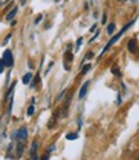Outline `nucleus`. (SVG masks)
Masks as SVG:
<instances>
[{"label": "nucleus", "instance_id": "4", "mask_svg": "<svg viewBox=\"0 0 139 160\" xmlns=\"http://www.w3.org/2000/svg\"><path fill=\"white\" fill-rule=\"evenodd\" d=\"M23 149H24V145H23V142H21V141H18L17 147H16V155H17V158H21V156H22Z\"/></svg>", "mask_w": 139, "mask_h": 160}, {"label": "nucleus", "instance_id": "8", "mask_svg": "<svg viewBox=\"0 0 139 160\" xmlns=\"http://www.w3.org/2000/svg\"><path fill=\"white\" fill-rule=\"evenodd\" d=\"M31 78H32V74H31V72H27L26 75H24V76L22 78L23 84H28V83H30V80H31Z\"/></svg>", "mask_w": 139, "mask_h": 160}, {"label": "nucleus", "instance_id": "14", "mask_svg": "<svg viewBox=\"0 0 139 160\" xmlns=\"http://www.w3.org/2000/svg\"><path fill=\"white\" fill-rule=\"evenodd\" d=\"M4 62H3V59H0V74H2L3 71H4Z\"/></svg>", "mask_w": 139, "mask_h": 160}, {"label": "nucleus", "instance_id": "3", "mask_svg": "<svg viewBox=\"0 0 139 160\" xmlns=\"http://www.w3.org/2000/svg\"><path fill=\"white\" fill-rule=\"evenodd\" d=\"M17 139L21 141V142H24V141L27 139V129L24 127H22L20 131L17 132Z\"/></svg>", "mask_w": 139, "mask_h": 160}, {"label": "nucleus", "instance_id": "6", "mask_svg": "<svg viewBox=\"0 0 139 160\" xmlns=\"http://www.w3.org/2000/svg\"><path fill=\"white\" fill-rule=\"evenodd\" d=\"M128 49H129V52H131V53H134V52L137 51V40H135V39H131V40L129 41Z\"/></svg>", "mask_w": 139, "mask_h": 160}, {"label": "nucleus", "instance_id": "17", "mask_svg": "<svg viewBox=\"0 0 139 160\" xmlns=\"http://www.w3.org/2000/svg\"><path fill=\"white\" fill-rule=\"evenodd\" d=\"M106 21H107V16H106V13L103 14V21H102V23H106Z\"/></svg>", "mask_w": 139, "mask_h": 160}, {"label": "nucleus", "instance_id": "12", "mask_svg": "<svg viewBox=\"0 0 139 160\" xmlns=\"http://www.w3.org/2000/svg\"><path fill=\"white\" fill-rule=\"evenodd\" d=\"M34 111H35L34 106H30V107H28V110H27V114H28V115H32V114H34Z\"/></svg>", "mask_w": 139, "mask_h": 160}, {"label": "nucleus", "instance_id": "7", "mask_svg": "<svg viewBox=\"0 0 139 160\" xmlns=\"http://www.w3.org/2000/svg\"><path fill=\"white\" fill-rule=\"evenodd\" d=\"M17 10H18V9H17V7H14L13 9H12V10L9 12V13L7 14V21H10V20H13V17L16 16V13H17Z\"/></svg>", "mask_w": 139, "mask_h": 160}, {"label": "nucleus", "instance_id": "16", "mask_svg": "<svg viewBox=\"0 0 139 160\" xmlns=\"http://www.w3.org/2000/svg\"><path fill=\"white\" fill-rule=\"evenodd\" d=\"M81 41H83V38H79V39H77V43H76V49H79V48H80V45H81Z\"/></svg>", "mask_w": 139, "mask_h": 160}, {"label": "nucleus", "instance_id": "11", "mask_svg": "<svg viewBox=\"0 0 139 160\" xmlns=\"http://www.w3.org/2000/svg\"><path fill=\"white\" fill-rule=\"evenodd\" d=\"M90 67H92V66H90V63H88V65H85V66L83 67V70H81V74H86L88 71L90 70Z\"/></svg>", "mask_w": 139, "mask_h": 160}, {"label": "nucleus", "instance_id": "21", "mask_svg": "<svg viewBox=\"0 0 139 160\" xmlns=\"http://www.w3.org/2000/svg\"><path fill=\"white\" fill-rule=\"evenodd\" d=\"M138 160H139V158H138Z\"/></svg>", "mask_w": 139, "mask_h": 160}, {"label": "nucleus", "instance_id": "10", "mask_svg": "<svg viewBox=\"0 0 139 160\" xmlns=\"http://www.w3.org/2000/svg\"><path fill=\"white\" fill-rule=\"evenodd\" d=\"M36 147H37V145H36V142H34L32 146H31V156H35V154H36Z\"/></svg>", "mask_w": 139, "mask_h": 160}, {"label": "nucleus", "instance_id": "1", "mask_svg": "<svg viewBox=\"0 0 139 160\" xmlns=\"http://www.w3.org/2000/svg\"><path fill=\"white\" fill-rule=\"evenodd\" d=\"M131 23H133V22H131ZM131 23H129V25H126V26H125V27H124V29H122L121 31H120V32H118L117 35H115V36H113V38H112V39L110 40V43H108V44H107V45H106V47L103 48V52H102V54H103L104 52H107V49H108V48H110L111 45H113V44H115V43H116V41H117V40L120 39V36H121V35H122V34H124V32L126 31V30H128V29H129V27L131 26Z\"/></svg>", "mask_w": 139, "mask_h": 160}, {"label": "nucleus", "instance_id": "19", "mask_svg": "<svg viewBox=\"0 0 139 160\" xmlns=\"http://www.w3.org/2000/svg\"><path fill=\"white\" fill-rule=\"evenodd\" d=\"M40 20H41V16H39V17L36 18V21H35V23H39V22H40Z\"/></svg>", "mask_w": 139, "mask_h": 160}, {"label": "nucleus", "instance_id": "15", "mask_svg": "<svg viewBox=\"0 0 139 160\" xmlns=\"http://www.w3.org/2000/svg\"><path fill=\"white\" fill-rule=\"evenodd\" d=\"M76 138V136H75L73 133H70V134H67V139H75Z\"/></svg>", "mask_w": 139, "mask_h": 160}, {"label": "nucleus", "instance_id": "2", "mask_svg": "<svg viewBox=\"0 0 139 160\" xmlns=\"http://www.w3.org/2000/svg\"><path fill=\"white\" fill-rule=\"evenodd\" d=\"M3 62L4 65L7 66H13V56H12V52L10 51H5L3 54Z\"/></svg>", "mask_w": 139, "mask_h": 160}, {"label": "nucleus", "instance_id": "9", "mask_svg": "<svg viewBox=\"0 0 139 160\" xmlns=\"http://www.w3.org/2000/svg\"><path fill=\"white\" fill-rule=\"evenodd\" d=\"M113 31H115V23H110L107 27V32H108V35H112Z\"/></svg>", "mask_w": 139, "mask_h": 160}, {"label": "nucleus", "instance_id": "5", "mask_svg": "<svg viewBox=\"0 0 139 160\" xmlns=\"http://www.w3.org/2000/svg\"><path fill=\"white\" fill-rule=\"evenodd\" d=\"M88 88H89V82L84 83V85L81 87V89H80V92H79V98H84V97H85L86 92H88Z\"/></svg>", "mask_w": 139, "mask_h": 160}, {"label": "nucleus", "instance_id": "20", "mask_svg": "<svg viewBox=\"0 0 139 160\" xmlns=\"http://www.w3.org/2000/svg\"><path fill=\"white\" fill-rule=\"evenodd\" d=\"M117 2H120V3H124V2H126V0H117Z\"/></svg>", "mask_w": 139, "mask_h": 160}, {"label": "nucleus", "instance_id": "18", "mask_svg": "<svg viewBox=\"0 0 139 160\" xmlns=\"http://www.w3.org/2000/svg\"><path fill=\"white\" fill-rule=\"evenodd\" d=\"M93 56H94V54H93V53H88V54H86V58H92Z\"/></svg>", "mask_w": 139, "mask_h": 160}, {"label": "nucleus", "instance_id": "13", "mask_svg": "<svg viewBox=\"0 0 139 160\" xmlns=\"http://www.w3.org/2000/svg\"><path fill=\"white\" fill-rule=\"evenodd\" d=\"M112 72L115 74V75H117V76H120V70L117 69V67H113L112 69Z\"/></svg>", "mask_w": 139, "mask_h": 160}]
</instances>
